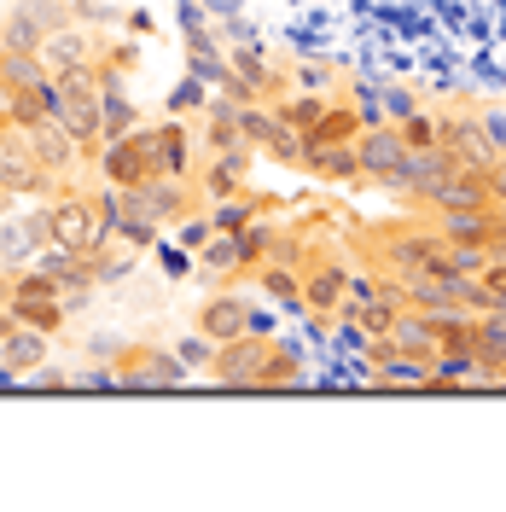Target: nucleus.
Here are the masks:
<instances>
[{
	"instance_id": "f257e3e1",
	"label": "nucleus",
	"mask_w": 506,
	"mask_h": 512,
	"mask_svg": "<svg viewBox=\"0 0 506 512\" xmlns=\"http://www.w3.org/2000/svg\"><path fill=\"white\" fill-rule=\"evenodd\" d=\"M105 239H111V233L99 227L94 198H82L76 187H64V198L47 210V245H59V251H70V256H99Z\"/></svg>"
},
{
	"instance_id": "f03ea898",
	"label": "nucleus",
	"mask_w": 506,
	"mask_h": 512,
	"mask_svg": "<svg viewBox=\"0 0 506 512\" xmlns=\"http://www.w3.org/2000/svg\"><path fill=\"white\" fill-rule=\"evenodd\" d=\"M59 181L41 169V158H35L30 134L12 123H0V192H18V198H41V192H53Z\"/></svg>"
},
{
	"instance_id": "7ed1b4c3",
	"label": "nucleus",
	"mask_w": 506,
	"mask_h": 512,
	"mask_svg": "<svg viewBox=\"0 0 506 512\" xmlns=\"http://www.w3.org/2000/svg\"><path fill=\"white\" fill-rule=\"evenodd\" d=\"M99 169H105L111 187H140V181H152L158 163L146 152V128H128L117 140H105V146H99Z\"/></svg>"
},
{
	"instance_id": "20e7f679",
	"label": "nucleus",
	"mask_w": 506,
	"mask_h": 512,
	"mask_svg": "<svg viewBox=\"0 0 506 512\" xmlns=\"http://www.w3.org/2000/svg\"><path fill=\"white\" fill-rule=\"evenodd\" d=\"M268 338L262 332H239V338H227L222 350H216V361H210V373L222 384H239V390H251L256 379H262V367H268Z\"/></svg>"
},
{
	"instance_id": "39448f33",
	"label": "nucleus",
	"mask_w": 506,
	"mask_h": 512,
	"mask_svg": "<svg viewBox=\"0 0 506 512\" xmlns=\"http://www.w3.org/2000/svg\"><path fill=\"white\" fill-rule=\"evenodd\" d=\"M187 187L175 181V175H152V181H140V187H128V210H140V216H152L158 227L181 222L187 216Z\"/></svg>"
},
{
	"instance_id": "423d86ee",
	"label": "nucleus",
	"mask_w": 506,
	"mask_h": 512,
	"mask_svg": "<svg viewBox=\"0 0 506 512\" xmlns=\"http://www.w3.org/2000/svg\"><path fill=\"white\" fill-rule=\"evenodd\" d=\"M24 134H30L35 158H41V169H47L53 181H64V175H70V169L82 163V146L70 140V128H64L59 117H41V123H30Z\"/></svg>"
},
{
	"instance_id": "0eeeda50",
	"label": "nucleus",
	"mask_w": 506,
	"mask_h": 512,
	"mask_svg": "<svg viewBox=\"0 0 506 512\" xmlns=\"http://www.w3.org/2000/svg\"><path fill=\"white\" fill-rule=\"evenodd\" d=\"M123 390H175V384H187V361L181 355H158V350H140L128 355V367L117 373Z\"/></svg>"
},
{
	"instance_id": "6e6552de",
	"label": "nucleus",
	"mask_w": 506,
	"mask_h": 512,
	"mask_svg": "<svg viewBox=\"0 0 506 512\" xmlns=\"http://www.w3.org/2000/svg\"><path fill=\"white\" fill-rule=\"evenodd\" d=\"M413 146L408 140H402V128H361V134H355V163H361V175H373V181H384V175H390V169H396V163L408 158Z\"/></svg>"
},
{
	"instance_id": "1a4fd4ad",
	"label": "nucleus",
	"mask_w": 506,
	"mask_h": 512,
	"mask_svg": "<svg viewBox=\"0 0 506 512\" xmlns=\"http://www.w3.org/2000/svg\"><path fill=\"white\" fill-rule=\"evenodd\" d=\"M437 146H443L460 169H489V163H495V146H489L483 123H466V117H448V123H437Z\"/></svg>"
},
{
	"instance_id": "9d476101",
	"label": "nucleus",
	"mask_w": 506,
	"mask_h": 512,
	"mask_svg": "<svg viewBox=\"0 0 506 512\" xmlns=\"http://www.w3.org/2000/svg\"><path fill=\"white\" fill-rule=\"evenodd\" d=\"M146 152L158 163V175H175V181H187L192 169V140L181 123H163V128H146Z\"/></svg>"
},
{
	"instance_id": "9b49d317",
	"label": "nucleus",
	"mask_w": 506,
	"mask_h": 512,
	"mask_svg": "<svg viewBox=\"0 0 506 512\" xmlns=\"http://www.w3.org/2000/svg\"><path fill=\"white\" fill-rule=\"evenodd\" d=\"M297 158L309 163L315 175H326V181H355V175H361V163H355V140H303Z\"/></svg>"
},
{
	"instance_id": "f8f14e48",
	"label": "nucleus",
	"mask_w": 506,
	"mask_h": 512,
	"mask_svg": "<svg viewBox=\"0 0 506 512\" xmlns=\"http://www.w3.org/2000/svg\"><path fill=\"white\" fill-rule=\"evenodd\" d=\"M198 332H210L216 344H227V338H239V332H251V309L233 297V291H222V297H210L204 309H198Z\"/></svg>"
},
{
	"instance_id": "ddd939ff",
	"label": "nucleus",
	"mask_w": 506,
	"mask_h": 512,
	"mask_svg": "<svg viewBox=\"0 0 506 512\" xmlns=\"http://www.w3.org/2000/svg\"><path fill=\"white\" fill-rule=\"evenodd\" d=\"M344 291H349V274L338 262H326V268H315V274L303 280V309L332 315V309H344Z\"/></svg>"
},
{
	"instance_id": "4468645a",
	"label": "nucleus",
	"mask_w": 506,
	"mask_h": 512,
	"mask_svg": "<svg viewBox=\"0 0 506 512\" xmlns=\"http://www.w3.org/2000/svg\"><path fill=\"white\" fill-rule=\"evenodd\" d=\"M472 350L483 361V373H506V309H489L472 326Z\"/></svg>"
},
{
	"instance_id": "2eb2a0df",
	"label": "nucleus",
	"mask_w": 506,
	"mask_h": 512,
	"mask_svg": "<svg viewBox=\"0 0 506 512\" xmlns=\"http://www.w3.org/2000/svg\"><path fill=\"white\" fill-rule=\"evenodd\" d=\"M41 245H47V216L0 227V262H30V256H41Z\"/></svg>"
},
{
	"instance_id": "dca6fc26",
	"label": "nucleus",
	"mask_w": 506,
	"mask_h": 512,
	"mask_svg": "<svg viewBox=\"0 0 506 512\" xmlns=\"http://www.w3.org/2000/svg\"><path fill=\"white\" fill-rule=\"evenodd\" d=\"M47 82V64L41 53H18V47H0V94H18V88H41Z\"/></svg>"
},
{
	"instance_id": "f3484780",
	"label": "nucleus",
	"mask_w": 506,
	"mask_h": 512,
	"mask_svg": "<svg viewBox=\"0 0 506 512\" xmlns=\"http://www.w3.org/2000/svg\"><path fill=\"white\" fill-rule=\"evenodd\" d=\"M489 233H495V216H489V204H472V210H448V216H443V239H448V245H489Z\"/></svg>"
},
{
	"instance_id": "a211bd4d",
	"label": "nucleus",
	"mask_w": 506,
	"mask_h": 512,
	"mask_svg": "<svg viewBox=\"0 0 506 512\" xmlns=\"http://www.w3.org/2000/svg\"><path fill=\"white\" fill-rule=\"evenodd\" d=\"M0 361H6V367H18V373H35V367L47 361V332H35V326H12Z\"/></svg>"
},
{
	"instance_id": "6ab92c4d",
	"label": "nucleus",
	"mask_w": 506,
	"mask_h": 512,
	"mask_svg": "<svg viewBox=\"0 0 506 512\" xmlns=\"http://www.w3.org/2000/svg\"><path fill=\"white\" fill-rule=\"evenodd\" d=\"M41 64H47V76H64V70H76V64H88V41L76 30H53L41 41Z\"/></svg>"
},
{
	"instance_id": "aec40b11",
	"label": "nucleus",
	"mask_w": 506,
	"mask_h": 512,
	"mask_svg": "<svg viewBox=\"0 0 506 512\" xmlns=\"http://www.w3.org/2000/svg\"><path fill=\"white\" fill-rule=\"evenodd\" d=\"M6 315L18 320V326H35V332H59L64 303H59V297H12V303H6Z\"/></svg>"
},
{
	"instance_id": "412c9836",
	"label": "nucleus",
	"mask_w": 506,
	"mask_h": 512,
	"mask_svg": "<svg viewBox=\"0 0 506 512\" xmlns=\"http://www.w3.org/2000/svg\"><path fill=\"white\" fill-rule=\"evenodd\" d=\"M0 41H6V47H18V53H41L47 30H41V18H35L30 6H18V12L0 24Z\"/></svg>"
},
{
	"instance_id": "4be33fe9",
	"label": "nucleus",
	"mask_w": 506,
	"mask_h": 512,
	"mask_svg": "<svg viewBox=\"0 0 506 512\" xmlns=\"http://www.w3.org/2000/svg\"><path fill=\"white\" fill-rule=\"evenodd\" d=\"M262 291H268L280 309H303V280H297L291 262H268V268H262Z\"/></svg>"
},
{
	"instance_id": "5701e85b",
	"label": "nucleus",
	"mask_w": 506,
	"mask_h": 512,
	"mask_svg": "<svg viewBox=\"0 0 506 512\" xmlns=\"http://www.w3.org/2000/svg\"><path fill=\"white\" fill-rule=\"evenodd\" d=\"M192 76H204V82H216V88L227 82V59H222V47L210 41V30L192 35Z\"/></svg>"
},
{
	"instance_id": "b1692460",
	"label": "nucleus",
	"mask_w": 506,
	"mask_h": 512,
	"mask_svg": "<svg viewBox=\"0 0 506 512\" xmlns=\"http://www.w3.org/2000/svg\"><path fill=\"white\" fill-rule=\"evenodd\" d=\"M239 181H245V146H227L222 158H216V169H210V192L216 198H233Z\"/></svg>"
},
{
	"instance_id": "393cba45",
	"label": "nucleus",
	"mask_w": 506,
	"mask_h": 512,
	"mask_svg": "<svg viewBox=\"0 0 506 512\" xmlns=\"http://www.w3.org/2000/svg\"><path fill=\"white\" fill-rule=\"evenodd\" d=\"M227 70H233V76H245V82H251V88H262V94L274 88V70H268V59L256 53L251 41H245L239 53H227Z\"/></svg>"
},
{
	"instance_id": "a878e982",
	"label": "nucleus",
	"mask_w": 506,
	"mask_h": 512,
	"mask_svg": "<svg viewBox=\"0 0 506 512\" xmlns=\"http://www.w3.org/2000/svg\"><path fill=\"white\" fill-rule=\"evenodd\" d=\"M94 216H99V227H105V233H117V222L128 216V187H105V192H94Z\"/></svg>"
},
{
	"instance_id": "bb28decb",
	"label": "nucleus",
	"mask_w": 506,
	"mask_h": 512,
	"mask_svg": "<svg viewBox=\"0 0 506 512\" xmlns=\"http://www.w3.org/2000/svg\"><path fill=\"white\" fill-rule=\"evenodd\" d=\"M111 239H128L134 251H146V245H158V222H152V216H140V210H128Z\"/></svg>"
},
{
	"instance_id": "cd10ccee",
	"label": "nucleus",
	"mask_w": 506,
	"mask_h": 512,
	"mask_svg": "<svg viewBox=\"0 0 506 512\" xmlns=\"http://www.w3.org/2000/svg\"><path fill=\"white\" fill-rule=\"evenodd\" d=\"M204 88H210V82L187 70V76H181V82L169 88V111H175V117H181V111H198V105H204Z\"/></svg>"
},
{
	"instance_id": "c85d7f7f",
	"label": "nucleus",
	"mask_w": 506,
	"mask_h": 512,
	"mask_svg": "<svg viewBox=\"0 0 506 512\" xmlns=\"http://www.w3.org/2000/svg\"><path fill=\"white\" fill-rule=\"evenodd\" d=\"M204 262H210V268H245V256H239V233H216V239L204 245Z\"/></svg>"
},
{
	"instance_id": "c756f323",
	"label": "nucleus",
	"mask_w": 506,
	"mask_h": 512,
	"mask_svg": "<svg viewBox=\"0 0 506 512\" xmlns=\"http://www.w3.org/2000/svg\"><path fill=\"white\" fill-rule=\"evenodd\" d=\"M320 111H326V105H320L315 94H303V99H291V105H285L280 117H285V123H291V128H297V134H309V128L320 123Z\"/></svg>"
},
{
	"instance_id": "7c9ffc66",
	"label": "nucleus",
	"mask_w": 506,
	"mask_h": 512,
	"mask_svg": "<svg viewBox=\"0 0 506 512\" xmlns=\"http://www.w3.org/2000/svg\"><path fill=\"white\" fill-rule=\"evenodd\" d=\"M210 222H216V233H239V227H251V204L233 192V198H222V210H216Z\"/></svg>"
},
{
	"instance_id": "2f4dec72",
	"label": "nucleus",
	"mask_w": 506,
	"mask_h": 512,
	"mask_svg": "<svg viewBox=\"0 0 506 512\" xmlns=\"http://www.w3.org/2000/svg\"><path fill=\"white\" fill-rule=\"evenodd\" d=\"M181 361H187V367H210V361H216V338H210V332H192V338H181Z\"/></svg>"
},
{
	"instance_id": "473e14b6",
	"label": "nucleus",
	"mask_w": 506,
	"mask_h": 512,
	"mask_svg": "<svg viewBox=\"0 0 506 512\" xmlns=\"http://www.w3.org/2000/svg\"><path fill=\"white\" fill-rule=\"evenodd\" d=\"M477 280H483V291H489V309H506V262L501 256H489Z\"/></svg>"
},
{
	"instance_id": "72a5a7b5",
	"label": "nucleus",
	"mask_w": 506,
	"mask_h": 512,
	"mask_svg": "<svg viewBox=\"0 0 506 512\" xmlns=\"http://www.w3.org/2000/svg\"><path fill=\"white\" fill-rule=\"evenodd\" d=\"M402 140L413 152H425V146H437V123L431 117H402Z\"/></svg>"
},
{
	"instance_id": "f704fd0d",
	"label": "nucleus",
	"mask_w": 506,
	"mask_h": 512,
	"mask_svg": "<svg viewBox=\"0 0 506 512\" xmlns=\"http://www.w3.org/2000/svg\"><path fill=\"white\" fill-rule=\"evenodd\" d=\"M210 239H216V222H204V216H181V245H187V251H204V245H210Z\"/></svg>"
},
{
	"instance_id": "c9c22d12",
	"label": "nucleus",
	"mask_w": 506,
	"mask_h": 512,
	"mask_svg": "<svg viewBox=\"0 0 506 512\" xmlns=\"http://www.w3.org/2000/svg\"><path fill=\"white\" fill-rule=\"evenodd\" d=\"M181 30H187V35L210 30V24H204V0H181Z\"/></svg>"
},
{
	"instance_id": "e433bc0d",
	"label": "nucleus",
	"mask_w": 506,
	"mask_h": 512,
	"mask_svg": "<svg viewBox=\"0 0 506 512\" xmlns=\"http://www.w3.org/2000/svg\"><path fill=\"white\" fill-rule=\"evenodd\" d=\"M163 268H169V274H187L192 251H187V245H163Z\"/></svg>"
},
{
	"instance_id": "4c0bfd02",
	"label": "nucleus",
	"mask_w": 506,
	"mask_h": 512,
	"mask_svg": "<svg viewBox=\"0 0 506 512\" xmlns=\"http://www.w3.org/2000/svg\"><path fill=\"white\" fill-rule=\"evenodd\" d=\"M82 390H117V373H111V367H99V373H82Z\"/></svg>"
},
{
	"instance_id": "58836bf2",
	"label": "nucleus",
	"mask_w": 506,
	"mask_h": 512,
	"mask_svg": "<svg viewBox=\"0 0 506 512\" xmlns=\"http://www.w3.org/2000/svg\"><path fill=\"white\" fill-rule=\"evenodd\" d=\"M483 134H489V146H495V158L506 152V117H483Z\"/></svg>"
},
{
	"instance_id": "ea45409f",
	"label": "nucleus",
	"mask_w": 506,
	"mask_h": 512,
	"mask_svg": "<svg viewBox=\"0 0 506 512\" xmlns=\"http://www.w3.org/2000/svg\"><path fill=\"white\" fill-rule=\"evenodd\" d=\"M489 198L506 204V163H489Z\"/></svg>"
},
{
	"instance_id": "a19ab883",
	"label": "nucleus",
	"mask_w": 506,
	"mask_h": 512,
	"mask_svg": "<svg viewBox=\"0 0 506 512\" xmlns=\"http://www.w3.org/2000/svg\"><path fill=\"white\" fill-rule=\"evenodd\" d=\"M204 12H216V18H233V12H239V0H204Z\"/></svg>"
},
{
	"instance_id": "79ce46f5",
	"label": "nucleus",
	"mask_w": 506,
	"mask_h": 512,
	"mask_svg": "<svg viewBox=\"0 0 506 512\" xmlns=\"http://www.w3.org/2000/svg\"><path fill=\"white\" fill-rule=\"evenodd\" d=\"M303 82H309V88H326V82H332V70H320V64H309V70H303Z\"/></svg>"
},
{
	"instance_id": "37998d69",
	"label": "nucleus",
	"mask_w": 506,
	"mask_h": 512,
	"mask_svg": "<svg viewBox=\"0 0 506 512\" xmlns=\"http://www.w3.org/2000/svg\"><path fill=\"white\" fill-rule=\"evenodd\" d=\"M30 384H41V390H64V384H70V379H64V373H35Z\"/></svg>"
},
{
	"instance_id": "c03bdc74",
	"label": "nucleus",
	"mask_w": 506,
	"mask_h": 512,
	"mask_svg": "<svg viewBox=\"0 0 506 512\" xmlns=\"http://www.w3.org/2000/svg\"><path fill=\"white\" fill-rule=\"evenodd\" d=\"M12 326H18V320H12V315H0V350H6V332H12Z\"/></svg>"
},
{
	"instance_id": "a18cd8bd",
	"label": "nucleus",
	"mask_w": 506,
	"mask_h": 512,
	"mask_svg": "<svg viewBox=\"0 0 506 512\" xmlns=\"http://www.w3.org/2000/svg\"><path fill=\"white\" fill-rule=\"evenodd\" d=\"M0 47H6V41H0Z\"/></svg>"
}]
</instances>
